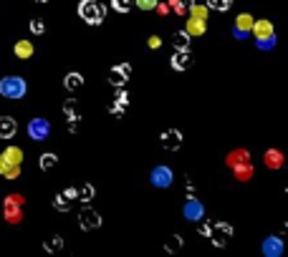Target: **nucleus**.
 I'll use <instances>...</instances> for the list:
<instances>
[{
    "label": "nucleus",
    "instance_id": "nucleus-21",
    "mask_svg": "<svg viewBox=\"0 0 288 257\" xmlns=\"http://www.w3.org/2000/svg\"><path fill=\"white\" fill-rule=\"evenodd\" d=\"M63 86H66V91H79L81 86H84V76L81 73H68L66 78H63Z\"/></svg>",
    "mask_w": 288,
    "mask_h": 257
},
{
    "label": "nucleus",
    "instance_id": "nucleus-18",
    "mask_svg": "<svg viewBox=\"0 0 288 257\" xmlns=\"http://www.w3.org/2000/svg\"><path fill=\"white\" fill-rule=\"evenodd\" d=\"M265 167L268 169H281L283 167V154L278 149H268L265 151Z\"/></svg>",
    "mask_w": 288,
    "mask_h": 257
},
{
    "label": "nucleus",
    "instance_id": "nucleus-39",
    "mask_svg": "<svg viewBox=\"0 0 288 257\" xmlns=\"http://www.w3.org/2000/svg\"><path fill=\"white\" fill-rule=\"evenodd\" d=\"M159 46H162V41H159L157 35H152V38H149V48H159Z\"/></svg>",
    "mask_w": 288,
    "mask_h": 257
},
{
    "label": "nucleus",
    "instance_id": "nucleus-20",
    "mask_svg": "<svg viewBox=\"0 0 288 257\" xmlns=\"http://www.w3.org/2000/svg\"><path fill=\"white\" fill-rule=\"evenodd\" d=\"M248 162H250V154H248V151H243V149L232 151L230 156H228V167H230V169L240 167V164H248Z\"/></svg>",
    "mask_w": 288,
    "mask_h": 257
},
{
    "label": "nucleus",
    "instance_id": "nucleus-7",
    "mask_svg": "<svg viewBox=\"0 0 288 257\" xmlns=\"http://www.w3.org/2000/svg\"><path fill=\"white\" fill-rule=\"evenodd\" d=\"M230 234H232V227L228 222H215V225L210 227V234H207V237H212V242H215L218 247H223V245L230 240Z\"/></svg>",
    "mask_w": 288,
    "mask_h": 257
},
{
    "label": "nucleus",
    "instance_id": "nucleus-15",
    "mask_svg": "<svg viewBox=\"0 0 288 257\" xmlns=\"http://www.w3.org/2000/svg\"><path fill=\"white\" fill-rule=\"evenodd\" d=\"M250 35H256V38H265V35H273V23H271L268 18H263V21H253Z\"/></svg>",
    "mask_w": 288,
    "mask_h": 257
},
{
    "label": "nucleus",
    "instance_id": "nucleus-35",
    "mask_svg": "<svg viewBox=\"0 0 288 257\" xmlns=\"http://www.w3.org/2000/svg\"><path fill=\"white\" fill-rule=\"evenodd\" d=\"M134 3H137L139 10H154V5H157L159 0H134Z\"/></svg>",
    "mask_w": 288,
    "mask_h": 257
},
{
    "label": "nucleus",
    "instance_id": "nucleus-9",
    "mask_svg": "<svg viewBox=\"0 0 288 257\" xmlns=\"http://www.w3.org/2000/svg\"><path fill=\"white\" fill-rule=\"evenodd\" d=\"M192 66V51L190 48H177L172 56V68L174 71H187Z\"/></svg>",
    "mask_w": 288,
    "mask_h": 257
},
{
    "label": "nucleus",
    "instance_id": "nucleus-32",
    "mask_svg": "<svg viewBox=\"0 0 288 257\" xmlns=\"http://www.w3.org/2000/svg\"><path fill=\"white\" fill-rule=\"evenodd\" d=\"M76 194H81L79 200H84V202H91L94 200V187L91 184H84L81 189H76Z\"/></svg>",
    "mask_w": 288,
    "mask_h": 257
},
{
    "label": "nucleus",
    "instance_id": "nucleus-1",
    "mask_svg": "<svg viewBox=\"0 0 288 257\" xmlns=\"http://www.w3.org/2000/svg\"><path fill=\"white\" fill-rule=\"evenodd\" d=\"M79 15H81V21H86L88 26H99L104 21V15H106V8L101 3H96V0H81L79 3Z\"/></svg>",
    "mask_w": 288,
    "mask_h": 257
},
{
    "label": "nucleus",
    "instance_id": "nucleus-16",
    "mask_svg": "<svg viewBox=\"0 0 288 257\" xmlns=\"http://www.w3.org/2000/svg\"><path fill=\"white\" fill-rule=\"evenodd\" d=\"M127 106H129V93H127V91L119 86V91H116V101L112 104V114H114V116H121Z\"/></svg>",
    "mask_w": 288,
    "mask_h": 257
},
{
    "label": "nucleus",
    "instance_id": "nucleus-28",
    "mask_svg": "<svg viewBox=\"0 0 288 257\" xmlns=\"http://www.w3.org/2000/svg\"><path fill=\"white\" fill-rule=\"evenodd\" d=\"M207 10H228L232 5V0H205Z\"/></svg>",
    "mask_w": 288,
    "mask_h": 257
},
{
    "label": "nucleus",
    "instance_id": "nucleus-11",
    "mask_svg": "<svg viewBox=\"0 0 288 257\" xmlns=\"http://www.w3.org/2000/svg\"><path fill=\"white\" fill-rule=\"evenodd\" d=\"M182 212H185V220H190V222H200L202 217H205V207L197 200H187Z\"/></svg>",
    "mask_w": 288,
    "mask_h": 257
},
{
    "label": "nucleus",
    "instance_id": "nucleus-33",
    "mask_svg": "<svg viewBox=\"0 0 288 257\" xmlns=\"http://www.w3.org/2000/svg\"><path fill=\"white\" fill-rule=\"evenodd\" d=\"M167 5H170V10H174V13H179V15H187V8H185V3H182V0H170Z\"/></svg>",
    "mask_w": 288,
    "mask_h": 257
},
{
    "label": "nucleus",
    "instance_id": "nucleus-25",
    "mask_svg": "<svg viewBox=\"0 0 288 257\" xmlns=\"http://www.w3.org/2000/svg\"><path fill=\"white\" fill-rule=\"evenodd\" d=\"M232 171H235V176H238L240 182H248V179L253 176V164H250V162H248V164H240V167H235Z\"/></svg>",
    "mask_w": 288,
    "mask_h": 257
},
{
    "label": "nucleus",
    "instance_id": "nucleus-36",
    "mask_svg": "<svg viewBox=\"0 0 288 257\" xmlns=\"http://www.w3.org/2000/svg\"><path fill=\"white\" fill-rule=\"evenodd\" d=\"M61 245H63V240H61V237H53V240H51V242H46L43 247H46V252H56Z\"/></svg>",
    "mask_w": 288,
    "mask_h": 257
},
{
    "label": "nucleus",
    "instance_id": "nucleus-10",
    "mask_svg": "<svg viewBox=\"0 0 288 257\" xmlns=\"http://www.w3.org/2000/svg\"><path fill=\"white\" fill-rule=\"evenodd\" d=\"M129 73H132V66H129V63H119V66L112 68V73H109V84L116 86V88L124 86L127 78H129Z\"/></svg>",
    "mask_w": 288,
    "mask_h": 257
},
{
    "label": "nucleus",
    "instance_id": "nucleus-6",
    "mask_svg": "<svg viewBox=\"0 0 288 257\" xmlns=\"http://www.w3.org/2000/svg\"><path fill=\"white\" fill-rule=\"evenodd\" d=\"M149 182H152V187H157V189L170 187V184H172V169H170V167H154L152 174H149Z\"/></svg>",
    "mask_w": 288,
    "mask_h": 257
},
{
    "label": "nucleus",
    "instance_id": "nucleus-14",
    "mask_svg": "<svg viewBox=\"0 0 288 257\" xmlns=\"http://www.w3.org/2000/svg\"><path fill=\"white\" fill-rule=\"evenodd\" d=\"M18 174H21V164H13L10 159H5V154H0V176L18 179Z\"/></svg>",
    "mask_w": 288,
    "mask_h": 257
},
{
    "label": "nucleus",
    "instance_id": "nucleus-3",
    "mask_svg": "<svg viewBox=\"0 0 288 257\" xmlns=\"http://www.w3.org/2000/svg\"><path fill=\"white\" fill-rule=\"evenodd\" d=\"M21 207H23V197H21V194H10V197H5L3 209H5L8 222H13V225L21 222Z\"/></svg>",
    "mask_w": 288,
    "mask_h": 257
},
{
    "label": "nucleus",
    "instance_id": "nucleus-19",
    "mask_svg": "<svg viewBox=\"0 0 288 257\" xmlns=\"http://www.w3.org/2000/svg\"><path fill=\"white\" fill-rule=\"evenodd\" d=\"M179 144H182V136H179L177 129H170V131L162 134V146L165 149H179Z\"/></svg>",
    "mask_w": 288,
    "mask_h": 257
},
{
    "label": "nucleus",
    "instance_id": "nucleus-8",
    "mask_svg": "<svg viewBox=\"0 0 288 257\" xmlns=\"http://www.w3.org/2000/svg\"><path fill=\"white\" fill-rule=\"evenodd\" d=\"M263 255L265 257H281L283 255V240L281 237H265L263 245H260Z\"/></svg>",
    "mask_w": 288,
    "mask_h": 257
},
{
    "label": "nucleus",
    "instance_id": "nucleus-24",
    "mask_svg": "<svg viewBox=\"0 0 288 257\" xmlns=\"http://www.w3.org/2000/svg\"><path fill=\"white\" fill-rule=\"evenodd\" d=\"M63 111H66V116H68V121H71V131H76V124H79V114H76V104H74V101H66Z\"/></svg>",
    "mask_w": 288,
    "mask_h": 257
},
{
    "label": "nucleus",
    "instance_id": "nucleus-27",
    "mask_svg": "<svg viewBox=\"0 0 288 257\" xmlns=\"http://www.w3.org/2000/svg\"><path fill=\"white\" fill-rule=\"evenodd\" d=\"M3 154H5V159H10L13 164H21V162H23V151H21L18 146H8Z\"/></svg>",
    "mask_w": 288,
    "mask_h": 257
},
{
    "label": "nucleus",
    "instance_id": "nucleus-17",
    "mask_svg": "<svg viewBox=\"0 0 288 257\" xmlns=\"http://www.w3.org/2000/svg\"><path fill=\"white\" fill-rule=\"evenodd\" d=\"M207 30V21H200V18H187V26H185V33L187 35H202Z\"/></svg>",
    "mask_w": 288,
    "mask_h": 257
},
{
    "label": "nucleus",
    "instance_id": "nucleus-26",
    "mask_svg": "<svg viewBox=\"0 0 288 257\" xmlns=\"http://www.w3.org/2000/svg\"><path fill=\"white\" fill-rule=\"evenodd\" d=\"M58 164V156L56 154H41V159H38V167L46 171V169H53Z\"/></svg>",
    "mask_w": 288,
    "mask_h": 257
},
{
    "label": "nucleus",
    "instance_id": "nucleus-29",
    "mask_svg": "<svg viewBox=\"0 0 288 257\" xmlns=\"http://www.w3.org/2000/svg\"><path fill=\"white\" fill-rule=\"evenodd\" d=\"M256 46L260 51H271L276 48V35H265V38H256Z\"/></svg>",
    "mask_w": 288,
    "mask_h": 257
},
{
    "label": "nucleus",
    "instance_id": "nucleus-13",
    "mask_svg": "<svg viewBox=\"0 0 288 257\" xmlns=\"http://www.w3.org/2000/svg\"><path fill=\"white\" fill-rule=\"evenodd\" d=\"M15 131H18V124H15V118L13 116H0V139H13L15 136Z\"/></svg>",
    "mask_w": 288,
    "mask_h": 257
},
{
    "label": "nucleus",
    "instance_id": "nucleus-2",
    "mask_svg": "<svg viewBox=\"0 0 288 257\" xmlns=\"http://www.w3.org/2000/svg\"><path fill=\"white\" fill-rule=\"evenodd\" d=\"M26 91H28V84L21 76H5L0 81V96L5 98H23Z\"/></svg>",
    "mask_w": 288,
    "mask_h": 257
},
{
    "label": "nucleus",
    "instance_id": "nucleus-30",
    "mask_svg": "<svg viewBox=\"0 0 288 257\" xmlns=\"http://www.w3.org/2000/svg\"><path fill=\"white\" fill-rule=\"evenodd\" d=\"M174 46H177V48H190V35H187L185 30H177V33H174Z\"/></svg>",
    "mask_w": 288,
    "mask_h": 257
},
{
    "label": "nucleus",
    "instance_id": "nucleus-4",
    "mask_svg": "<svg viewBox=\"0 0 288 257\" xmlns=\"http://www.w3.org/2000/svg\"><path fill=\"white\" fill-rule=\"evenodd\" d=\"M51 134V124L46 118H30L28 121V136L33 142H43Z\"/></svg>",
    "mask_w": 288,
    "mask_h": 257
},
{
    "label": "nucleus",
    "instance_id": "nucleus-37",
    "mask_svg": "<svg viewBox=\"0 0 288 257\" xmlns=\"http://www.w3.org/2000/svg\"><path fill=\"white\" fill-rule=\"evenodd\" d=\"M53 204H56V209H61V212H63V209H68V200H66L63 194H58L56 200H53Z\"/></svg>",
    "mask_w": 288,
    "mask_h": 257
},
{
    "label": "nucleus",
    "instance_id": "nucleus-12",
    "mask_svg": "<svg viewBox=\"0 0 288 257\" xmlns=\"http://www.w3.org/2000/svg\"><path fill=\"white\" fill-rule=\"evenodd\" d=\"M101 225V217L94 212V209H88V207H84L81 209V214H79V227L81 229H94Z\"/></svg>",
    "mask_w": 288,
    "mask_h": 257
},
{
    "label": "nucleus",
    "instance_id": "nucleus-38",
    "mask_svg": "<svg viewBox=\"0 0 288 257\" xmlns=\"http://www.w3.org/2000/svg\"><path fill=\"white\" fill-rule=\"evenodd\" d=\"M154 10H157L159 15H167V13H170V5H167V3H157V5H154Z\"/></svg>",
    "mask_w": 288,
    "mask_h": 257
},
{
    "label": "nucleus",
    "instance_id": "nucleus-34",
    "mask_svg": "<svg viewBox=\"0 0 288 257\" xmlns=\"http://www.w3.org/2000/svg\"><path fill=\"white\" fill-rule=\"evenodd\" d=\"M30 30H33L35 35H41V33H46V23H43L41 18H33V21H30Z\"/></svg>",
    "mask_w": 288,
    "mask_h": 257
},
{
    "label": "nucleus",
    "instance_id": "nucleus-23",
    "mask_svg": "<svg viewBox=\"0 0 288 257\" xmlns=\"http://www.w3.org/2000/svg\"><path fill=\"white\" fill-rule=\"evenodd\" d=\"M207 5H202L200 0H192V5H190V15L192 18H200V21H207Z\"/></svg>",
    "mask_w": 288,
    "mask_h": 257
},
{
    "label": "nucleus",
    "instance_id": "nucleus-22",
    "mask_svg": "<svg viewBox=\"0 0 288 257\" xmlns=\"http://www.w3.org/2000/svg\"><path fill=\"white\" fill-rule=\"evenodd\" d=\"M13 51H15V56L18 58L26 61V58L33 56V43H30V41H18V43L13 46Z\"/></svg>",
    "mask_w": 288,
    "mask_h": 257
},
{
    "label": "nucleus",
    "instance_id": "nucleus-5",
    "mask_svg": "<svg viewBox=\"0 0 288 257\" xmlns=\"http://www.w3.org/2000/svg\"><path fill=\"white\" fill-rule=\"evenodd\" d=\"M253 15L250 13H240L238 18H235V26H232V35L238 38V41H243V38H248V33L253 28Z\"/></svg>",
    "mask_w": 288,
    "mask_h": 257
},
{
    "label": "nucleus",
    "instance_id": "nucleus-31",
    "mask_svg": "<svg viewBox=\"0 0 288 257\" xmlns=\"http://www.w3.org/2000/svg\"><path fill=\"white\" fill-rule=\"evenodd\" d=\"M112 8H114L116 13H129L132 0H112Z\"/></svg>",
    "mask_w": 288,
    "mask_h": 257
},
{
    "label": "nucleus",
    "instance_id": "nucleus-40",
    "mask_svg": "<svg viewBox=\"0 0 288 257\" xmlns=\"http://www.w3.org/2000/svg\"><path fill=\"white\" fill-rule=\"evenodd\" d=\"M38 3H48V0H38Z\"/></svg>",
    "mask_w": 288,
    "mask_h": 257
}]
</instances>
